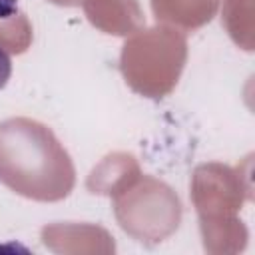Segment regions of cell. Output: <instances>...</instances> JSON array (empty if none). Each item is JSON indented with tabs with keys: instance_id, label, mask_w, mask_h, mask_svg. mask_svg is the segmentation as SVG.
<instances>
[{
	"instance_id": "1",
	"label": "cell",
	"mask_w": 255,
	"mask_h": 255,
	"mask_svg": "<svg viewBox=\"0 0 255 255\" xmlns=\"http://www.w3.org/2000/svg\"><path fill=\"white\" fill-rule=\"evenodd\" d=\"M10 76H12V60H10L8 52L4 48H0V90L8 84Z\"/></svg>"
}]
</instances>
